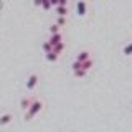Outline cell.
<instances>
[{
  "label": "cell",
  "instance_id": "1",
  "mask_svg": "<svg viewBox=\"0 0 132 132\" xmlns=\"http://www.w3.org/2000/svg\"><path fill=\"white\" fill-rule=\"evenodd\" d=\"M43 101H40V99H33L30 107L27 109V114H25V121H31L35 116H38L41 111H43Z\"/></svg>",
  "mask_w": 132,
  "mask_h": 132
},
{
  "label": "cell",
  "instance_id": "2",
  "mask_svg": "<svg viewBox=\"0 0 132 132\" xmlns=\"http://www.w3.org/2000/svg\"><path fill=\"white\" fill-rule=\"evenodd\" d=\"M38 82H40V76L36 73H31L30 76H28V79H27V89L28 91H35L36 86H38Z\"/></svg>",
  "mask_w": 132,
  "mask_h": 132
},
{
  "label": "cell",
  "instance_id": "3",
  "mask_svg": "<svg viewBox=\"0 0 132 132\" xmlns=\"http://www.w3.org/2000/svg\"><path fill=\"white\" fill-rule=\"evenodd\" d=\"M76 13H78V16L88 15V2L86 0H78L76 2Z\"/></svg>",
  "mask_w": 132,
  "mask_h": 132
},
{
  "label": "cell",
  "instance_id": "4",
  "mask_svg": "<svg viewBox=\"0 0 132 132\" xmlns=\"http://www.w3.org/2000/svg\"><path fill=\"white\" fill-rule=\"evenodd\" d=\"M12 121H13V114L12 112H5V114H2L0 116V127H5L8 126Z\"/></svg>",
  "mask_w": 132,
  "mask_h": 132
},
{
  "label": "cell",
  "instance_id": "5",
  "mask_svg": "<svg viewBox=\"0 0 132 132\" xmlns=\"http://www.w3.org/2000/svg\"><path fill=\"white\" fill-rule=\"evenodd\" d=\"M63 33L61 31H58V33H51V36H50V41H51V45H56V43H60V41H63Z\"/></svg>",
  "mask_w": 132,
  "mask_h": 132
},
{
  "label": "cell",
  "instance_id": "6",
  "mask_svg": "<svg viewBox=\"0 0 132 132\" xmlns=\"http://www.w3.org/2000/svg\"><path fill=\"white\" fill-rule=\"evenodd\" d=\"M45 58H46V61H50V63H55V61H58V58H60V55H58L56 51H48L45 53Z\"/></svg>",
  "mask_w": 132,
  "mask_h": 132
},
{
  "label": "cell",
  "instance_id": "7",
  "mask_svg": "<svg viewBox=\"0 0 132 132\" xmlns=\"http://www.w3.org/2000/svg\"><path fill=\"white\" fill-rule=\"evenodd\" d=\"M31 101H33V97H27V96H25V97H22V99H20V107H22L23 111H27L28 107H30Z\"/></svg>",
  "mask_w": 132,
  "mask_h": 132
},
{
  "label": "cell",
  "instance_id": "8",
  "mask_svg": "<svg viewBox=\"0 0 132 132\" xmlns=\"http://www.w3.org/2000/svg\"><path fill=\"white\" fill-rule=\"evenodd\" d=\"M68 13H69V10H68V5H56V15L66 16Z\"/></svg>",
  "mask_w": 132,
  "mask_h": 132
},
{
  "label": "cell",
  "instance_id": "9",
  "mask_svg": "<svg viewBox=\"0 0 132 132\" xmlns=\"http://www.w3.org/2000/svg\"><path fill=\"white\" fill-rule=\"evenodd\" d=\"M89 58H91V53L88 51V50H82V51L78 53L76 60H79V61H86V60H89Z\"/></svg>",
  "mask_w": 132,
  "mask_h": 132
},
{
  "label": "cell",
  "instance_id": "10",
  "mask_svg": "<svg viewBox=\"0 0 132 132\" xmlns=\"http://www.w3.org/2000/svg\"><path fill=\"white\" fill-rule=\"evenodd\" d=\"M64 48H66V45H64V41H60V43H56V45H53V51H56L58 55H61V53L64 51Z\"/></svg>",
  "mask_w": 132,
  "mask_h": 132
},
{
  "label": "cell",
  "instance_id": "11",
  "mask_svg": "<svg viewBox=\"0 0 132 132\" xmlns=\"http://www.w3.org/2000/svg\"><path fill=\"white\" fill-rule=\"evenodd\" d=\"M122 53L126 56H132V41H129L127 45H124V48H122Z\"/></svg>",
  "mask_w": 132,
  "mask_h": 132
},
{
  "label": "cell",
  "instance_id": "12",
  "mask_svg": "<svg viewBox=\"0 0 132 132\" xmlns=\"http://www.w3.org/2000/svg\"><path fill=\"white\" fill-rule=\"evenodd\" d=\"M74 76L76 78H84L86 74H88V69H84V68H79V69H74Z\"/></svg>",
  "mask_w": 132,
  "mask_h": 132
},
{
  "label": "cell",
  "instance_id": "13",
  "mask_svg": "<svg viewBox=\"0 0 132 132\" xmlns=\"http://www.w3.org/2000/svg\"><path fill=\"white\" fill-rule=\"evenodd\" d=\"M93 64H94V61H93V58H89V60H86V61H82V68H84V69H88V71H89V69H91V68H93Z\"/></svg>",
  "mask_w": 132,
  "mask_h": 132
},
{
  "label": "cell",
  "instance_id": "14",
  "mask_svg": "<svg viewBox=\"0 0 132 132\" xmlns=\"http://www.w3.org/2000/svg\"><path fill=\"white\" fill-rule=\"evenodd\" d=\"M51 7H53L51 0H43V2H41V8H43V10H50Z\"/></svg>",
  "mask_w": 132,
  "mask_h": 132
},
{
  "label": "cell",
  "instance_id": "15",
  "mask_svg": "<svg viewBox=\"0 0 132 132\" xmlns=\"http://www.w3.org/2000/svg\"><path fill=\"white\" fill-rule=\"evenodd\" d=\"M51 50H53V45H51V41H45V43H43V51L45 53H48V51H51Z\"/></svg>",
  "mask_w": 132,
  "mask_h": 132
},
{
  "label": "cell",
  "instance_id": "16",
  "mask_svg": "<svg viewBox=\"0 0 132 132\" xmlns=\"http://www.w3.org/2000/svg\"><path fill=\"white\" fill-rule=\"evenodd\" d=\"M58 31H61V25L53 23L51 27H50V33H58Z\"/></svg>",
  "mask_w": 132,
  "mask_h": 132
},
{
  "label": "cell",
  "instance_id": "17",
  "mask_svg": "<svg viewBox=\"0 0 132 132\" xmlns=\"http://www.w3.org/2000/svg\"><path fill=\"white\" fill-rule=\"evenodd\" d=\"M66 22H68V20H66V16H61V15H58V18H56V23H58V25L64 27V25H66Z\"/></svg>",
  "mask_w": 132,
  "mask_h": 132
},
{
  "label": "cell",
  "instance_id": "18",
  "mask_svg": "<svg viewBox=\"0 0 132 132\" xmlns=\"http://www.w3.org/2000/svg\"><path fill=\"white\" fill-rule=\"evenodd\" d=\"M41 2H43V0H33V5H35V7H41Z\"/></svg>",
  "mask_w": 132,
  "mask_h": 132
},
{
  "label": "cell",
  "instance_id": "19",
  "mask_svg": "<svg viewBox=\"0 0 132 132\" xmlns=\"http://www.w3.org/2000/svg\"><path fill=\"white\" fill-rule=\"evenodd\" d=\"M58 5H68V0H58Z\"/></svg>",
  "mask_w": 132,
  "mask_h": 132
},
{
  "label": "cell",
  "instance_id": "20",
  "mask_svg": "<svg viewBox=\"0 0 132 132\" xmlns=\"http://www.w3.org/2000/svg\"><path fill=\"white\" fill-rule=\"evenodd\" d=\"M51 3H53V5L56 7V5H58V0H51Z\"/></svg>",
  "mask_w": 132,
  "mask_h": 132
}]
</instances>
